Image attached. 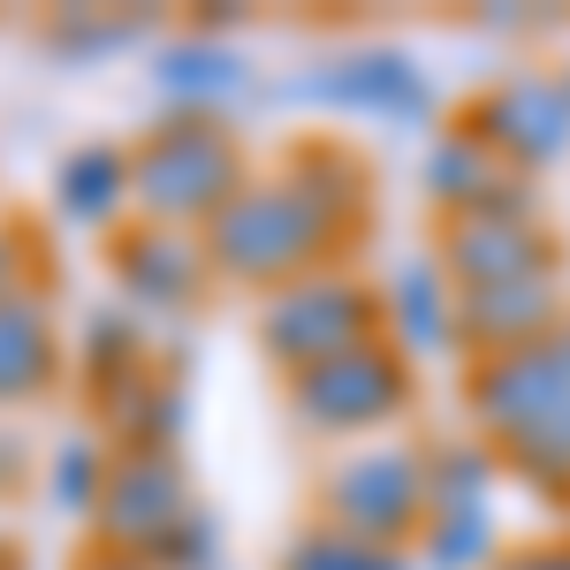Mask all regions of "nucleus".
Instances as JSON below:
<instances>
[{"mask_svg":"<svg viewBox=\"0 0 570 570\" xmlns=\"http://www.w3.org/2000/svg\"><path fill=\"white\" fill-rule=\"evenodd\" d=\"M335 236H343V228L320 214L297 183L274 176V183H244V190L206 220V259H214V274H228V282L282 289V282H297V274H312V266L327 259Z\"/></svg>","mask_w":570,"mask_h":570,"instance_id":"obj_1","label":"nucleus"},{"mask_svg":"<svg viewBox=\"0 0 570 570\" xmlns=\"http://www.w3.org/2000/svg\"><path fill=\"white\" fill-rule=\"evenodd\" d=\"M502 176H510V168H502V160H494L472 130H441L434 145H426V168H419L426 198H434L449 220H456V214H480Z\"/></svg>","mask_w":570,"mask_h":570,"instance_id":"obj_17","label":"nucleus"},{"mask_svg":"<svg viewBox=\"0 0 570 570\" xmlns=\"http://www.w3.org/2000/svg\"><path fill=\"white\" fill-rule=\"evenodd\" d=\"M137 23H107V16H91V8H69L61 23H53V53H69V61H85V53H115V46H130Z\"/></svg>","mask_w":570,"mask_h":570,"instance_id":"obj_26","label":"nucleus"},{"mask_svg":"<svg viewBox=\"0 0 570 570\" xmlns=\"http://www.w3.org/2000/svg\"><path fill=\"white\" fill-rule=\"evenodd\" d=\"M373 327H381V297H373L365 282H351V274H335V266H312L297 282L266 289V312H259L266 357L289 365V373L327 365V357L373 343Z\"/></svg>","mask_w":570,"mask_h":570,"instance_id":"obj_4","label":"nucleus"},{"mask_svg":"<svg viewBox=\"0 0 570 570\" xmlns=\"http://www.w3.org/2000/svg\"><path fill=\"white\" fill-rule=\"evenodd\" d=\"M53 312L31 297V289H16V297H0V403H31V395L53 389Z\"/></svg>","mask_w":570,"mask_h":570,"instance_id":"obj_16","label":"nucleus"},{"mask_svg":"<svg viewBox=\"0 0 570 570\" xmlns=\"http://www.w3.org/2000/svg\"><path fill=\"white\" fill-rule=\"evenodd\" d=\"M153 85H160V99H168L176 115H206V122H214L220 107L252 85V69H244V53H228L220 39L190 31V39H168V46H160Z\"/></svg>","mask_w":570,"mask_h":570,"instance_id":"obj_14","label":"nucleus"},{"mask_svg":"<svg viewBox=\"0 0 570 570\" xmlns=\"http://www.w3.org/2000/svg\"><path fill=\"white\" fill-rule=\"evenodd\" d=\"M236 190H244V153L206 115H168L130 153V206L160 228H206Z\"/></svg>","mask_w":570,"mask_h":570,"instance_id":"obj_2","label":"nucleus"},{"mask_svg":"<svg viewBox=\"0 0 570 570\" xmlns=\"http://www.w3.org/2000/svg\"><path fill=\"white\" fill-rule=\"evenodd\" d=\"M441 266L464 289H494V282H518V274H540V266H563L556 259V236L540 228V214H456L441 228Z\"/></svg>","mask_w":570,"mask_h":570,"instance_id":"obj_12","label":"nucleus"},{"mask_svg":"<svg viewBox=\"0 0 570 570\" xmlns=\"http://www.w3.org/2000/svg\"><path fill=\"white\" fill-rule=\"evenodd\" d=\"M456 282H449V266L426 252V259H403L389 274V297H381V320H389L395 351L403 357H441L464 343V327H456Z\"/></svg>","mask_w":570,"mask_h":570,"instance_id":"obj_13","label":"nucleus"},{"mask_svg":"<svg viewBox=\"0 0 570 570\" xmlns=\"http://www.w3.org/2000/svg\"><path fill=\"white\" fill-rule=\"evenodd\" d=\"M99 411H107V426L130 441V449L176 456V434H183V381L153 373V365H137V373H122V381H107V389H99Z\"/></svg>","mask_w":570,"mask_h":570,"instance_id":"obj_15","label":"nucleus"},{"mask_svg":"<svg viewBox=\"0 0 570 570\" xmlns=\"http://www.w3.org/2000/svg\"><path fill=\"white\" fill-rule=\"evenodd\" d=\"M0 297H16V236L0 228Z\"/></svg>","mask_w":570,"mask_h":570,"instance_id":"obj_30","label":"nucleus"},{"mask_svg":"<svg viewBox=\"0 0 570 570\" xmlns=\"http://www.w3.org/2000/svg\"><path fill=\"white\" fill-rule=\"evenodd\" d=\"M464 130L480 137L510 176H518V168H525V176L532 168H556L570 153V91H563V77L518 69V77H502V85L472 107Z\"/></svg>","mask_w":570,"mask_h":570,"instance_id":"obj_8","label":"nucleus"},{"mask_svg":"<svg viewBox=\"0 0 570 570\" xmlns=\"http://www.w3.org/2000/svg\"><path fill=\"white\" fill-rule=\"evenodd\" d=\"M282 176L297 183V190H305V198H312L327 220H335V228H351L357 206H365V176H357V160L343 153V145H305V153H297Z\"/></svg>","mask_w":570,"mask_h":570,"instance_id":"obj_19","label":"nucleus"},{"mask_svg":"<svg viewBox=\"0 0 570 570\" xmlns=\"http://www.w3.org/2000/svg\"><path fill=\"white\" fill-rule=\"evenodd\" d=\"M220 570H228V563H220Z\"/></svg>","mask_w":570,"mask_h":570,"instance_id":"obj_33","label":"nucleus"},{"mask_svg":"<svg viewBox=\"0 0 570 570\" xmlns=\"http://www.w3.org/2000/svg\"><path fill=\"white\" fill-rule=\"evenodd\" d=\"M502 472V456L487 441H434L426 449V487H434V510H487V487Z\"/></svg>","mask_w":570,"mask_h":570,"instance_id":"obj_21","label":"nucleus"},{"mask_svg":"<svg viewBox=\"0 0 570 570\" xmlns=\"http://www.w3.org/2000/svg\"><path fill=\"white\" fill-rule=\"evenodd\" d=\"M53 206H61V220L107 228L130 206V153L122 145H77L61 160V176H53Z\"/></svg>","mask_w":570,"mask_h":570,"instance_id":"obj_18","label":"nucleus"},{"mask_svg":"<svg viewBox=\"0 0 570 570\" xmlns=\"http://www.w3.org/2000/svg\"><path fill=\"white\" fill-rule=\"evenodd\" d=\"M494 570H570V540H563V548H525V556H502Z\"/></svg>","mask_w":570,"mask_h":570,"instance_id":"obj_28","label":"nucleus"},{"mask_svg":"<svg viewBox=\"0 0 570 570\" xmlns=\"http://www.w3.org/2000/svg\"><path fill=\"white\" fill-rule=\"evenodd\" d=\"M137 365H145V327H137V312L99 305L85 320V373L107 389V381H122V373H137Z\"/></svg>","mask_w":570,"mask_h":570,"instance_id":"obj_24","label":"nucleus"},{"mask_svg":"<svg viewBox=\"0 0 570 570\" xmlns=\"http://www.w3.org/2000/svg\"><path fill=\"white\" fill-rule=\"evenodd\" d=\"M494 518L487 510H434L419 532V570H494Z\"/></svg>","mask_w":570,"mask_h":570,"instance_id":"obj_22","label":"nucleus"},{"mask_svg":"<svg viewBox=\"0 0 570 570\" xmlns=\"http://www.w3.org/2000/svg\"><path fill=\"white\" fill-rule=\"evenodd\" d=\"M320 510L327 525L403 548L411 532L434 518V487H426V449L419 441H381V449H351L327 480H320Z\"/></svg>","mask_w":570,"mask_h":570,"instance_id":"obj_3","label":"nucleus"},{"mask_svg":"<svg viewBox=\"0 0 570 570\" xmlns=\"http://www.w3.org/2000/svg\"><path fill=\"white\" fill-rule=\"evenodd\" d=\"M77 570H153L145 556H115V548H99V556H85Z\"/></svg>","mask_w":570,"mask_h":570,"instance_id":"obj_29","label":"nucleus"},{"mask_svg":"<svg viewBox=\"0 0 570 570\" xmlns=\"http://www.w3.org/2000/svg\"><path fill=\"white\" fill-rule=\"evenodd\" d=\"M464 403H472V419L494 449L570 419V327H556L548 343H525V351L480 357L472 381H464Z\"/></svg>","mask_w":570,"mask_h":570,"instance_id":"obj_5","label":"nucleus"},{"mask_svg":"<svg viewBox=\"0 0 570 570\" xmlns=\"http://www.w3.org/2000/svg\"><path fill=\"white\" fill-rule=\"evenodd\" d=\"M145 563L153 570H220V518L206 510V502H190L176 525L145 548Z\"/></svg>","mask_w":570,"mask_h":570,"instance_id":"obj_25","label":"nucleus"},{"mask_svg":"<svg viewBox=\"0 0 570 570\" xmlns=\"http://www.w3.org/2000/svg\"><path fill=\"white\" fill-rule=\"evenodd\" d=\"M456 327H464V351H480V357L548 343L556 327H570V282H563V266H540V274L494 282V289H464Z\"/></svg>","mask_w":570,"mask_h":570,"instance_id":"obj_10","label":"nucleus"},{"mask_svg":"<svg viewBox=\"0 0 570 570\" xmlns=\"http://www.w3.org/2000/svg\"><path fill=\"white\" fill-rule=\"evenodd\" d=\"M107 441L99 434H61L53 441V456H46V494H53V510H69V518H85L99 510V494H107Z\"/></svg>","mask_w":570,"mask_h":570,"instance_id":"obj_23","label":"nucleus"},{"mask_svg":"<svg viewBox=\"0 0 570 570\" xmlns=\"http://www.w3.org/2000/svg\"><path fill=\"white\" fill-rule=\"evenodd\" d=\"M190 510V480H183L176 456H153V449H122L107 464V494H99V540L115 556H145L160 532Z\"/></svg>","mask_w":570,"mask_h":570,"instance_id":"obj_9","label":"nucleus"},{"mask_svg":"<svg viewBox=\"0 0 570 570\" xmlns=\"http://www.w3.org/2000/svg\"><path fill=\"white\" fill-rule=\"evenodd\" d=\"M563 91H570V69H563Z\"/></svg>","mask_w":570,"mask_h":570,"instance_id":"obj_32","label":"nucleus"},{"mask_svg":"<svg viewBox=\"0 0 570 570\" xmlns=\"http://www.w3.org/2000/svg\"><path fill=\"white\" fill-rule=\"evenodd\" d=\"M282 99L343 107V115H381V122H426L434 115V77L403 46H351L335 61H312L305 77H289Z\"/></svg>","mask_w":570,"mask_h":570,"instance_id":"obj_7","label":"nucleus"},{"mask_svg":"<svg viewBox=\"0 0 570 570\" xmlns=\"http://www.w3.org/2000/svg\"><path fill=\"white\" fill-rule=\"evenodd\" d=\"M23 472H31V449H23V434H8V426H0V494L23 480Z\"/></svg>","mask_w":570,"mask_h":570,"instance_id":"obj_27","label":"nucleus"},{"mask_svg":"<svg viewBox=\"0 0 570 570\" xmlns=\"http://www.w3.org/2000/svg\"><path fill=\"white\" fill-rule=\"evenodd\" d=\"M115 282L130 312H190L214 282V259H206V236L190 228H160V220H137L115 236Z\"/></svg>","mask_w":570,"mask_h":570,"instance_id":"obj_11","label":"nucleus"},{"mask_svg":"<svg viewBox=\"0 0 570 570\" xmlns=\"http://www.w3.org/2000/svg\"><path fill=\"white\" fill-rule=\"evenodd\" d=\"M411 403V373H403V351L395 343H357V351L327 357V365H305L289 373V411L305 419L312 434H365V426H389L395 411Z\"/></svg>","mask_w":570,"mask_h":570,"instance_id":"obj_6","label":"nucleus"},{"mask_svg":"<svg viewBox=\"0 0 570 570\" xmlns=\"http://www.w3.org/2000/svg\"><path fill=\"white\" fill-rule=\"evenodd\" d=\"M282 570H419L403 548H381V540H357L343 525H305L289 548H282Z\"/></svg>","mask_w":570,"mask_h":570,"instance_id":"obj_20","label":"nucleus"},{"mask_svg":"<svg viewBox=\"0 0 570 570\" xmlns=\"http://www.w3.org/2000/svg\"><path fill=\"white\" fill-rule=\"evenodd\" d=\"M0 563H8V540H0Z\"/></svg>","mask_w":570,"mask_h":570,"instance_id":"obj_31","label":"nucleus"}]
</instances>
